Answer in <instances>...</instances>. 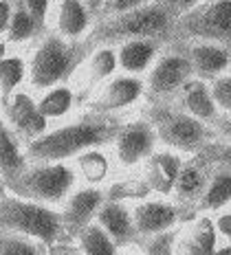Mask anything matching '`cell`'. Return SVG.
Here are the masks:
<instances>
[{
  "mask_svg": "<svg viewBox=\"0 0 231 255\" xmlns=\"http://www.w3.org/2000/svg\"><path fill=\"white\" fill-rule=\"evenodd\" d=\"M205 0H163V4L168 7V11L172 13V18H179V15L192 11L194 7H198V4H203Z\"/></svg>",
  "mask_w": 231,
  "mask_h": 255,
  "instance_id": "8d00e7d4",
  "label": "cell"
},
{
  "mask_svg": "<svg viewBox=\"0 0 231 255\" xmlns=\"http://www.w3.org/2000/svg\"><path fill=\"white\" fill-rule=\"evenodd\" d=\"M106 2H108V0H84V4L88 7V11L95 15V20L101 15V11H104V7H106Z\"/></svg>",
  "mask_w": 231,
  "mask_h": 255,
  "instance_id": "60d3db41",
  "label": "cell"
},
{
  "mask_svg": "<svg viewBox=\"0 0 231 255\" xmlns=\"http://www.w3.org/2000/svg\"><path fill=\"white\" fill-rule=\"evenodd\" d=\"M174 255H231V247L218 238L212 216L196 214L192 222L181 225Z\"/></svg>",
  "mask_w": 231,
  "mask_h": 255,
  "instance_id": "9a60e30c",
  "label": "cell"
},
{
  "mask_svg": "<svg viewBox=\"0 0 231 255\" xmlns=\"http://www.w3.org/2000/svg\"><path fill=\"white\" fill-rule=\"evenodd\" d=\"M146 119L154 128L159 147L179 152L183 156H196L212 141H216L214 128L187 115L174 102H150Z\"/></svg>",
  "mask_w": 231,
  "mask_h": 255,
  "instance_id": "277c9868",
  "label": "cell"
},
{
  "mask_svg": "<svg viewBox=\"0 0 231 255\" xmlns=\"http://www.w3.org/2000/svg\"><path fill=\"white\" fill-rule=\"evenodd\" d=\"M0 233H13L37 240L46 247L66 242L60 209L4 194L0 198Z\"/></svg>",
  "mask_w": 231,
  "mask_h": 255,
  "instance_id": "5b68a950",
  "label": "cell"
},
{
  "mask_svg": "<svg viewBox=\"0 0 231 255\" xmlns=\"http://www.w3.org/2000/svg\"><path fill=\"white\" fill-rule=\"evenodd\" d=\"M49 247L13 233H0V255H46Z\"/></svg>",
  "mask_w": 231,
  "mask_h": 255,
  "instance_id": "4dcf8cb0",
  "label": "cell"
},
{
  "mask_svg": "<svg viewBox=\"0 0 231 255\" xmlns=\"http://www.w3.org/2000/svg\"><path fill=\"white\" fill-rule=\"evenodd\" d=\"M179 229H181V227H179ZM179 229L163 231V233L148 236V238H137L132 247L137 249L141 255H174Z\"/></svg>",
  "mask_w": 231,
  "mask_h": 255,
  "instance_id": "f546056e",
  "label": "cell"
},
{
  "mask_svg": "<svg viewBox=\"0 0 231 255\" xmlns=\"http://www.w3.org/2000/svg\"><path fill=\"white\" fill-rule=\"evenodd\" d=\"M86 53L88 49L84 42L64 40L51 29L44 31L26 55V88L37 95L51 86L71 82Z\"/></svg>",
  "mask_w": 231,
  "mask_h": 255,
  "instance_id": "3957f363",
  "label": "cell"
},
{
  "mask_svg": "<svg viewBox=\"0 0 231 255\" xmlns=\"http://www.w3.org/2000/svg\"><path fill=\"white\" fill-rule=\"evenodd\" d=\"M26 165H29V158L24 152V143L15 136V132L0 115V176L4 183H9Z\"/></svg>",
  "mask_w": 231,
  "mask_h": 255,
  "instance_id": "d4e9b609",
  "label": "cell"
},
{
  "mask_svg": "<svg viewBox=\"0 0 231 255\" xmlns=\"http://www.w3.org/2000/svg\"><path fill=\"white\" fill-rule=\"evenodd\" d=\"M22 7L33 15V20L42 26L44 31H49L51 24V13H53V0H20Z\"/></svg>",
  "mask_w": 231,
  "mask_h": 255,
  "instance_id": "836d02e7",
  "label": "cell"
},
{
  "mask_svg": "<svg viewBox=\"0 0 231 255\" xmlns=\"http://www.w3.org/2000/svg\"><path fill=\"white\" fill-rule=\"evenodd\" d=\"M229 73H231V64H229Z\"/></svg>",
  "mask_w": 231,
  "mask_h": 255,
  "instance_id": "ee69618b",
  "label": "cell"
},
{
  "mask_svg": "<svg viewBox=\"0 0 231 255\" xmlns=\"http://www.w3.org/2000/svg\"><path fill=\"white\" fill-rule=\"evenodd\" d=\"M214 132H216V139L231 141V115H220V119L214 126Z\"/></svg>",
  "mask_w": 231,
  "mask_h": 255,
  "instance_id": "f35d334b",
  "label": "cell"
},
{
  "mask_svg": "<svg viewBox=\"0 0 231 255\" xmlns=\"http://www.w3.org/2000/svg\"><path fill=\"white\" fill-rule=\"evenodd\" d=\"M42 33H44V29H42L33 20V15L22 7V2L13 0V13H11V20H9L7 33H4V38H2L7 49L15 51L24 44H33Z\"/></svg>",
  "mask_w": 231,
  "mask_h": 255,
  "instance_id": "4316f807",
  "label": "cell"
},
{
  "mask_svg": "<svg viewBox=\"0 0 231 255\" xmlns=\"http://www.w3.org/2000/svg\"><path fill=\"white\" fill-rule=\"evenodd\" d=\"M227 207H231V172L225 167L212 165L207 187L203 191L201 200H198L196 214L214 216L216 211H223V209H227Z\"/></svg>",
  "mask_w": 231,
  "mask_h": 255,
  "instance_id": "484cf974",
  "label": "cell"
},
{
  "mask_svg": "<svg viewBox=\"0 0 231 255\" xmlns=\"http://www.w3.org/2000/svg\"><path fill=\"white\" fill-rule=\"evenodd\" d=\"M26 86V55L20 51H7L0 55V102Z\"/></svg>",
  "mask_w": 231,
  "mask_h": 255,
  "instance_id": "83f0119b",
  "label": "cell"
},
{
  "mask_svg": "<svg viewBox=\"0 0 231 255\" xmlns=\"http://www.w3.org/2000/svg\"><path fill=\"white\" fill-rule=\"evenodd\" d=\"M229 247H231V240H229Z\"/></svg>",
  "mask_w": 231,
  "mask_h": 255,
  "instance_id": "f6af8a7d",
  "label": "cell"
},
{
  "mask_svg": "<svg viewBox=\"0 0 231 255\" xmlns=\"http://www.w3.org/2000/svg\"><path fill=\"white\" fill-rule=\"evenodd\" d=\"M170 42H214L231 49V0H205L192 11L179 15L172 24Z\"/></svg>",
  "mask_w": 231,
  "mask_h": 255,
  "instance_id": "52a82bcc",
  "label": "cell"
},
{
  "mask_svg": "<svg viewBox=\"0 0 231 255\" xmlns=\"http://www.w3.org/2000/svg\"><path fill=\"white\" fill-rule=\"evenodd\" d=\"M95 222L104 229L112 240L117 242V247H130L137 240V231H134V222H132V211L130 203L126 200H104V205L99 207Z\"/></svg>",
  "mask_w": 231,
  "mask_h": 255,
  "instance_id": "ffe728a7",
  "label": "cell"
},
{
  "mask_svg": "<svg viewBox=\"0 0 231 255\" xmlns=\"http://www.w3.org/2000/svg\"><path fill=\"white\" fill-rule=\"evenodd\" d=\"M194 79L192 64L181 44H165L159 57L143 75L146 82V99L150 102H172L181 88Z\"/></svg>",
  "mask_w": 231,
  "mask_h": 255,
  "instance_id": "ba28073f",
  "label": "cell"
},
{
  "mask_svg": "<svg viewBox=\"0 0 231 255\" xmlns=\"http://www.w3.org/2000/svg\"><path fill=\"white\" fill-rule=\"evenodd\" d=\"M172 102L179 106L181 110H185L187 115H192L194 119L203 121L209 128H214L216 121L220 119V113L212 99V93H209V84L203 82V79H196V77L190 79Z\"/></svg>",
  "mask_w": 231,
  "mask_h": 255,
  "instance_id": "44dd1931",
  "label": "cell"
},
{
  "mask_svg": "<svg viewBox=\"0 0 231 255\" xmlns=\"http://www.w3.org/2000/svg\"><path fill=\"white\" fill-rule=\"evenodd\" d=\"M119 255H141V253H139L137 249H134L132 244H130V247H123L121 251H119Z\"/></svg>",
  "mask_w": 231,
  "mask_h": 255,
  "instance_id": "b9f144b4",
  "label": "cell"
},
{
  "mask_svg": "<svg viewBox=\"0 0 231 255\" xmlns=\"http://www.w3.org/2000/svg\"><path fill=\"white\" fill-rule=\"evenodd\" d=\"M130 211L137 238H148L163 231L179 229L185 222V211L172 198H163V196H141L130 203Z\"/></svg>",
  "mask_w": 231,
  "mask_h": 255,
  "instance_id": "8fae6325",
  "label": "cell"
},
{
  "mask_svg": "<svg viewBox=\"0 0 231 255\" xmlns=\"http://www.w3.org/2000/svg\"><path fill=\"white\" fill-rule=\"evenodd\" d=\"M163 42L159 40H128L115 46L117 51V64H119V73L126 75L143 77L150 71V66L163 51Z\"/></svg>",
  "mask_w": 231,
  "mask_h": 255,
  "instance_id": "7402d4cb",
  "label": "cell"
},
{
  "mask_svg": "<svg viewBox=\"0 0 231 255\" xmlns=\"http://www.w3.org/2000/svg\"><path fill=\"white\" fill-rule=\"evenodd\" d=\"M185 158L187 156H183L179 152L157 147V152L139 167L141 169V176H143V187L148 189V194L170 198L172 185H174L176 176H179V169Z\"/></svg>",
  "mask_w": 231,
  "mask_h": 255,
  "instance_id": "ac0fdd59",
  "label": "cell"
},
{
  "mask_svg": "<svg viewBox=\"0 0 231 255\" xmlns=\"http://www.w3.org/2000/svg\"><path fill=\"white\" fill-rule=\"evenodd\" d=\"M117 73H119V64H117L115 46H97V49H90L86 53L75 75L71 77V84L77 88L79 95H93Z\"/></svg>",
  "mask_w": 231,
  "mask_h": 255,
  "instance_id": "2e32d148",
  "label": "cell"
},
{
  "mask_svg": "<svg viewBox=\"0 0 231 255\" xmlns=\"http://www.w3.org/2000/svg\"><path fill=\"white\" fill-rule=\"evenodd\" d=\"M4 194H7V183H4L2 176H0V198H2Z\"/></svg>",
  "mask_w": 231,
  "mask_h": 255,
  "instance_id": "7bdbcfd3",
  "label": "cell"
},
{
  "mask_svg": "<svg viewBox=\"0 0 231 255\" xmlns=\"http://www.w3.org/2000/svg\"><path fill=\"white\" fill-rule=\"evenodd\" d=\"M11 13H13V0H0V42H2L4 33H7Z\"/></svg>",
  "mask_w": 231,
  "mask_h": 255,
  "instance_id": "74e56055",
  "label": "cell"
},
{
  "mask_svg": "<svg viewBox=\"0 0 231 255\" xmlns=\"http://www.w3.org/2000/svg\"><path fill=\"white\" fill-rule=\"evenodd\" d=\"M146 99V82L143 77L117 73L104 86H99L90 95L88 110L104 117H119L132 110L137 104Z\"/></svg>",
  "mask_w": 231,
  "mask_h": 255,
  "instance_id": "30bf717a",
  "label": "cell"
},
{
  "mask_svg": "<svg viewBox=\"0 0 231 255\" xmlns=\"http://www.w3.org/2000/svg\"><path fill=\"white\" fill-rule=\"evenodd\" d=\"M95 24V15L88 11L84 0H53L49 29L64 40L84 42Z\"/></svg>",
  "mask_w": 231,
  "mask_h": 255,
  "instance_id": "e0dca14e",
  "label": "cell"
},
{
  "mask_svg": "<svg viewBox=\"0 0 231 255\" xmlns=\"http://www.w3.org/2000/svg\"><path fill=\"white\" fill-rule=\"evenodd\" d=\"M112 161L119 169H137L157 152L159 141L146 117L121 121L110 141Z\"/></svg>",
  "mask_w": 231,
  "mask_h": 255,
  "instance_id": "9c48e42d",
  "label": "cell"
},
{
  "mask_svg": "<svg viewBox=\"0 0 231 255\" xmlns=\"http://www.w3.org/2000/svg\"><path fill=\"white\" fill-rule=\"evenodd\" d=\"M203 152H205V156L212 161V165L225 167V169L231 172V141L216 139V141L209 143Z\"/></svg>",
  "mask_w": 231,
  "mask_h": 255,
  "instance_id": "d6a6232c",
  "label": "cell"
},
{
  "mask_svg": "<svg viewBox=\"0 0 231 255\" xmlns=\"http://www.w3.org/2000/svg\"><path fill=\"white\" fill-rule=\"evenodd\" d=\"M212 222H214V229H216L218 238L225 244H229V240H231V207H227V209H223V211H216V214L212 216Z\"/></svg>",
  "mask_w": 231,
  "mask_h": 255,
  "instance_id": "e575fe53",
  "label": "cell"
},
{
  "mask_svg": "<svg viewBox=\"0 0 231 255\" xmlns=\"http://www.w3.org/2000/svg\"><path fill=\"white\" fill-rule=\"evenodd\" d=\"M209 84V93L220 115H231V73H225Z\"/></svg>",
  "mask_w": 231,
  "mask_h": 255,
  "instance_id": "1f68e13d",
  "label": "cell"
},
{
  "mask_svg": "<svg viewBox=\"0 0 231 255\" xmlns=\"http://www.w3.org/2000/svg\"><path fill=\"white\" fill-rule=\"evenodd\" d=\"M209 172H212V163L205 156V152L196 154V156H187L179 169L174 185H172L170 198L181 207L183 211H192L196 216V207L201 200L203 191L207 187Z\"/></svg>",
  "mask_w": 231,
  "mask_h": 255,
  "instance_id": "5bb4252c",
  "label": "cell"
},
{
  "mask_svg": "<svg viewBox=\"0 0 231 255\" xmlns=\"http://www.w3.org/2000/svg\"><path fill=\"white\" fill-rule=\"evenodd\" d=\"M119 124L121 121L115 117L95 115L90 110L79 117H68L66 121L53 124L35 141L26 143V158L35 163H71L86 150L108 147Z\"/></svg>",
  "mask_w": 231,
  "mask_h": 255,
  "instance_id": "6da1fadb",
  "label": "cell"
},
{
  "mask_svg": "<svg viewBox=\"0 0 231 255\" xmlns=\"http://www.w3.org/2000/svg\"><path fill=\"white\" fill-rule=\"evenodd\" d=\"M79 185L75 167L66 161L60 163H35L29 161L22 172L7 183V191L24 200L49 205L60 209L68 194Z\"/></svg>",
  "mask_w": 231,
  "mask_h": 255,
  "instance_id": "8992f818",
  "label": "cell"
},
{
  "mask_svg": "<svg viewBox=\"0 0 231 255\" xmlns=\"http://www.w3.org/2000/svg\"><path fill=\"white\" fill-rule=\"evenodd\" d=\"M73 244L82 255H119L121 249L97 222H90L73 238Z\"/></svg>",
  "mask_w": 231,
  "mask_h": 255,
  "instance_id": "f1b7e54d",
  "label": "cell"
},
{
  "mask_svg": "<svg viewBox=\"0 0 231 255\" xmlns=\"http://www.w3.org/2000/svg\"><path fill=\"white\" fill-rule=\"evenodd\" d=\"M187 53V60L192 64L196 79L203 82H212L225 73H229L231 64V49L223 44H214V42H190V44H181Z\"/></svg>",
  "mask_w": 231,
  "mask_h": 255,
  "instance_id": "d6986e66",
  "label": "cell"
},
{
  "mask_svg": "<svg viewBox=\"0 0 231 255\" xmlns=\"http://www.w3.org/2000/svg\"><path fill=\"white\" fill-rule=\"evenodd\" d=\"M2 104V119L9 124V128L15 132L20 141L24 143H31L35 141L37 136H42L46 130L51 128V124L40 115L37 110V104H35V93H31L29 88H20L15 90L13 95H9Z\"/></svg>",
  "mask_w": 231,
  "mask_h": 255,
  "instance_id": "7c38bea8",
  "label": "cell"
},
{
  "mask_svg": "<svg viewBox=\"0 0 231 255\" xmlns=\"http://www.w3.org/2000/svg\"><path fill=\"white\" fill-rule=\"evenodd\" d=\"M148 2H152V0H108L99 18H104V15H115V13L130 11V9L143 7V4H148Z\"/></svg>",
  "mask_w": 231,
  "mask_h": 255,
  "instance_id": "d590c367",
  "label": "cell"
},
{
  "mask_svg": "<svg viewBox=\"0 0 231 255\" xmlns=\"http://www.w3.org/2000/svg\"><path fill=\"white\" fill-rule=\"evenodd\" d=\"M77 99H79V93L71 82L57 84V86H51V88L35 95L37 110H40V115L44 117L51 126L73 117L75 108H77Z\"/></svg>",
  "mask_w": 231,
  "mask_h": 255,
  "instance_id": "cb8c5ba5",
  "label": "cell"
},
{
  "mask_svg": "<svg viewBox=\"0 0 231 255\" xmlns=\"http://www.w3.org/2000/svg\"><path fill=\"white\" fill-rule=\"evenodd\" d=\"M46 255H82V253L77 251L73 240H66V242H57V244H53V247H49Z\"/></svg>",
  "mask_w": 231,
  "mask_h": 255,
  "instance_id": "ab89813d",
  "label": "cell"
},
{
  "mask_svg": "<svg viewBox=\"0 0 231 255\" xmlns=\"http://www.w3.org/2000/svg\"><path fill=\"white\" fill-rule=\"evenodd\" d=\"M172 24H174V18L163 4V0H152L130 11L97 18L90 33L84 38V46L90 51L97 46H117L128 40L146 38L168 44Z\"/></svg>",
  "mask_w": 231,
  "mask_h": 255,
  "instance_id": "7a4b0ae2",
  "label": "cell"
},
{
  "mask_svg": "<svg viewBox=\"0 0 231 255\" xmlns=\"http://www.w3.org/2000/svg\"><path fill=\"white\" fill-rule=\"evenodd\" d=\"M71 165L75 167L79 185H90V187H106L117 167L108 147H93L77 154Z\"/></svg>",
  "mask_w": 231,
  "mask_h": 255,
  "instance_id": "603a6c76",
  "label": "cell"
},
{
  "mask_svg": "<svg viewBox=\"0 0 231 255\" xmlns=\"http://www.w3.org/2000/svg\"><path fill=\"white\" fill-rule=\"evenodd\" d=\"M104 200H106V189L90 187V185H77L68 194V198L60 205V218L66 240H73L84 227H88L95 220Z\"/></svg>",
  "mask_w": 231,
  "mask_h": 255,
  "instance_id": "4fadbf2b",
  "label": "cell"
}]
</instances>
